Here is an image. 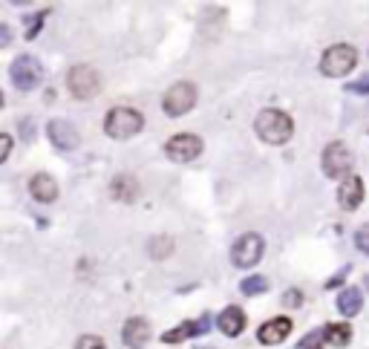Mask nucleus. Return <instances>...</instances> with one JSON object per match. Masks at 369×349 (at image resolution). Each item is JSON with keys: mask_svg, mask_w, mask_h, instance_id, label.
Returning a JSON list of instances; mask_svg holds the SVG:
<instances>
[{"mask_svg": "<svg viewBox=\"0 0 369 349\" xmlns=\"http://www.w3.org/2000/svg\"><path fill=\"white\" fill-rule=\"evenodd\" d=\"M254 130H257V136L263 138L265 145H283V142H288L291 133H294V122H291L288 113L268 107V110H263L257 115Z\"/></svg>", "mask_w": 369, "mask_h": 349, "instance_id": "1", "label": "nucleus"}, {"mask_svg": "<svg viewBox=\"0 0 369 349\" xmlns=\"http://www.w3.org/2000/svg\"><path fill=\"white\" fill-rule=\"evenodd\" d=\"M144 127V115L133 107H113L104 119V130L110 138H130Z\"/></svg>", "mask_w": 369, "mask_h": 349, "instance_id": "2", "label": "nucleus"}, {"mask_svg": "<svg viewBox=\"0 0 369 349\" xmlns=\"http://www.w3.org/2000/svg\"><path fill=\"white\" fill-rule=\"evenodd\" d=\"M355 64H358L355 46H349V43H335V46H329V50L323 52V58H321V73L329 76V78H343V76L352 73Z\"/></svg>", "mask_w": 369, "mask_h": 349, "instance_id": "3", "label": "nucleus"}, {"mask_svg": "<svg viewBox=\"0 0 369 349\" xmlns=\"http://www.w3.org/2000/svg\"><path fill=\"white\" fill-rule=\"evenodd\" d=\"M67 87H69V92H72L76 99L87 101V99L98 96V90H102V76H98L92 66L78 64V66H72V69H69V76H67Z\"/></svg>", "mask_w": 369, "mask_h": 349, "instance_id": "4", "label": "nucleus"}, {"mask_svg": "<svg viewBox=\"0 0 369 349\" xmlns=\"http://www.w3.org/2000/svg\"><path fill=\"white\" fill-rule=\"evenodd\" d=\"M9 78H12V84H15L18 90L29 92V90H35V87L43 81V66H41V61L32 58V55H20V58H15L12 66H9Z\"/></svg>", "mask_w": 369, "mask_h": 349, "instance_id": "5", "label": "nucleus"}, {"mask_svg": "<svg viewBox=\"0 0 369 349\" xmlns=\"http://www.w3.org/2000/svg\"><path fill=\"white\" fill-rule=\"evenodd\" d=\"M193 104H196V87H193L190 81H176L174 87H167L165 99H162L165 113H167V115H174V119L185 115Z\"/></svg>", "mask_w": 369, "mask_h": 349, "instance_id": "6", "label": "nucleus"}, {"mask_svg": "<svg viewBox=\"0 0 369 349\" xmlns=\"http://www.w3.org/2000/svg\"><path fill=\"white\" fill-rule=\"evenodd\" d=\"M323 173L326 176H332V179H347V176H352L349 171H352V150L343 145V142H332V145H326V150H323Z\"/></svg>", "mask_w": 369, "mask_h": 349, "instance_id": "7", "label": "nucleus"}, {"mask_svg": "<svg viewBox=\"0 0 369 349\" xmlns=\"http://www.w3.org/2000/svg\"><path fill=\"white\" fill-rule=\"evenodd\" d=\"M263 248H265V243H263L260 234H242V237L234 243V248H231V263H234L237 269H251V266L260 263Z\"/></svg>", "mask_w": 369, "mask_h": 349, "instance_id": "8", "label": "nucleus"}, {"mask_svg": "<svg viewBox=\"0 0 369 349\" xmlns=\"http://www.w3.org/2000/svg\"><path fill=\"white\" fill-rule=\"evenodd\" d=\"M165 153H167L170 162H179V165H185V162H193L196 156L202 153V138L193 136V133H176L174 138H167Z\"/></svg>", "mask_w": 369, "mask_h": 349, "instance_id": "9", "label": "nucleus"}, {"mask_svg": "<svg viewBox=\"0 0 369 349\" xmlns=\"http://www.w3.org/2000/svg\"><path fill=\"white\" fill-rule=\"evenodd\" d=\"M46 136H49V142H53L58 150H76L81 145L78 130L72 127L69 122H64V119H53V122H49L46 124Z\"/></svg>", "mask_w": 369, "mask_h": 349, "instance_id": "10", "label": "nucleus"}, {"mask_svg": "<svg viewBox=\"0 0 369 349\" xmlns=\"http://www.w3.org/2000/svg\"><path fill=\"white\" fill-rule=\"evenodd\" d=\"M208 329H211V318L202 315L200 320H185V323H179V327H174L170 332H165L162 341H165V343H179V341H185V338L208 335Z\"/></svg>", "mask_w": 369, "mask_h": 349, "instance_id": "11", "label": "nucleus"}, {"mask_svg": "<svg viewBox=\"0 0 369 349\" xmlns=\"http://www.w3.org/2000/svg\"><path fill=\"white\" fill-rule=\"evenodd\" d=\"M151 323H147L144 318H130L125 323V329H121V341H125L127 349H141L147 346V341H151Z\"/></svg>", "mask_w": 369, "mask_h": 349, "instance_id": "12", "label": "nucleus"}, {"mask_svg": "<svg viewBox=\"0 0 369 349\" xmlns=\"http://www.w3.org/2000/svg\"><path fill=\"white\" fill-rule=\"evenodd\" d=\"M337 202H340V208L343 211H355V208L363 202V182H361V176H347L340 182V191H337Z\"/></svg>", "mask_w": 369, "mask_h": 349, "instance_id": "13", "label": "nucleus"}, {"mask_svg": "<svg viewBox=\"0 0 369 349\" xmlns=\"http://www.w3.org/2000/svg\"><path fill=\"white\" fill-rule=\"evenodd\" d=\"M288 332H291V320H288V318H272V320H265L263 327H260L257 338H260V343L272 346V343L286 341V335H288Z\"/></svg>", "mask_w": 369, "mask_h": 349, "instance_id": "14", "label": "nucleus"}, {"mask_svg": "<svg viewBox=\"0 0 369 349\" xmlns=\"http://www.w3.org/2000/svg\"><path fill=\"white\" fill-rule=\"evenodd\" d=\"M216 327H219V332H223V335L237 338V335L245 329V312H242L239 306L223 309V312H219V318H216Z\"/></svg>", "mask_w": 369, "mask_h": 349, "instance_id": "15", "label": "nucleus"}, {"mask_svg": "<svg viewBox=\"0 0 369 349\" xmlns=\"http://www.w3.org/2000/svg\"><path fill=\"white\" fill-rule=\"evenodd\" d=\"M110 194L118 202H133L139 197V182L133 173H116V179L110 182Z\"/></svg>", "mask_w": 369, "mask_h": 349, "instance_id": "16", "label": "nucleus"}, {"mask_svg": "<svg viewBox=\"0 0 369 349\" xmlns=\"http://www.w3.org/2000/svg\"><path fill=\"white\" fill-rule=\"evenodd\" d=\"M29 194L38 199V202H53L58 197V182L49 176V173H35L29 179Z\"/></svg>", "mask_w": 369, "mask_h": 349, "instance_id": "17", "label": "nucleus"}, {"mask_svg": "<svg viewBox=\"0 0 369 349\" xmlns=\"http://www.w3.org/2000/svg\"><path fill=\"white\" fill-rule=\"evenodd\" d=\"M337 309L347 315V318H355V315L363 309V294H361V289H355V286L343 289V292L337 294Z\"/></svg>", "mask_w": 369, "mask_h": 349, "instance_id": "18", "label": "nucleus"}, {"mask_svg": "<svg viewBox=\"0 0 369 349\" xmlns=\"http://www.w3.org/2000/svg\"><path fill=\"white\" fill-rule=\"evenodd\" d=\"M323 335H326V343L329 346H349L352 327H349V323H329V327L323 329Z\"/></svg>", "mask_w": 369, "mask_h": 349, "instance_id": "19", "label": "nucleus"}, {"mask_svg": "<svg viewBox=\"0 0 369 349\" xmlns=\"http://www.w3.org/2000/svg\"><path fill=\"white\" fill-rule=\"evenodd\" d=\"M242 294H249V297H254V294H263L265 289H268V280H265V277L263 274H254V277H245V280H242Z\"/></svg>", "mask_w": 369, "mask_h": 349, "instance_id": "20", "label": "nucleus"}, {"mask_svg": "<svg viewBox=\"0 0 369 349\" xmlns=\"http://www.w3.org/2000/svg\"><path fill=\"white\" fill-rule=\"evenodd\" d=\"M323 343H326V335H323L321 329H314V332H309V335L300 341L298 349H323Z\"/></svg>", "mask_w": 369, "mask_h": 349, "instance_id": "21", "label": "nucleus"}, {"mask_svg": "<svg viewBox=\"0 0 369 349\" xmlns=\"http://www.w3.org/2000/svg\"><path fill=\"white\" fill-rule=\"evenodd\" d=\"M170 251H174V243H170V237H156L153 245H151V254H153V257H167Z\"/></svg>", "mask_w": 369, "mask_h": 349, "instance_id": "22", "label": "nucleus"}, {"mask_svg": "<svg viewBox=\"0 0 369 349\" xmlns=\"http://www.w3.org/2000/svg\"><path fill=\"white\" fill-rule=\"evenodd\" d=\"M355 245H358V251L369 254V222H363V225L355 231Z\"/></svg>", "mask_w": 369, "mask_h": 349, "instance_id": "23", "label": "nucleus"}, {"mask_svg": "<svg viewBox=\"0 0 369 349\" xmlns=\"http://www.w3.org/2000/svg\"><path fill=\"white\" fill-rule=\"evenodd\" d=\"M76 349H107V346H104V341L98 338V335H81L78 343H76Z\"/></svg>", "mask_w": 369, "mask_h": 349, "instance_id": "24", "label": "nucleus"}, {"mask_svg": "<svg viewBox=\"0 0 369 349\" xmlns=\"http://www.w3.org/2000/svg\"><path fill=\"white\" fill-rule=\"evenodd\" d=\"M46 15H49V12L43 9V12H38V15L32 17V23H29V29H27V38H29V41H32V38H38V29H41V23L46 20Z\"/></svg>", "mask_w": 369, "mask_h": 349, "instance_id": "25", "label": "nucleus"}, {"mask_svg": "<svg viewBox=\"0 0 369 349\" xmlns=\"http://www.w3.org/2000/svg\"><path fill=\"white\" fill-rule=\"evenodd\" d=\"M9 150H12V136L4 133V136H0V162L9 159Z\"/></svg>", "mask_w": 369, "mask_h": 349, "instance_id": "26", "label": "nucleus"}, {"mask_svg": "<svg viewBox=\"0 0 369 349\" xmlns=\"http://www.w3.org/2000/svg\"><path fill=\"white\" fill-rule=\"evenodd\" d=\"M347 90H349V92H358V96H366V92H369V76H363L361 81H355V84H349Z\"/></svg>", "mask_w": 369, "mask_h": 349, "instance_id": "27", "label": "nucleus"}, {"mask_svg": "<svg viewBox=\"0 0 369 349\" xmlns=\"http://www.w3.org/2000/svg\"><path fill=\"white\" fill-rule=\"evenodd\" d=\"M283 304H286V306H300V304H303V294H300V289H291V292L283 297Z\"/></svg>", "mask_w": 369, "mask_h": 349, "instance_id": "28", "label": "nucleus"}, {"mask_svg": "<svg viewBox=\"0 0 369 349\" xmlns=\"http://www.w3.org/2000/svg\"><path fill=\"white\" fill-rule=\"evenodd\" d=\"M9 43V27L4 23V27H0V46H6Z\"/></svg>", "mask_w": 369, "mask_h": 349, "instance_id": "29", "label": "nucleus"}]
</instances>
